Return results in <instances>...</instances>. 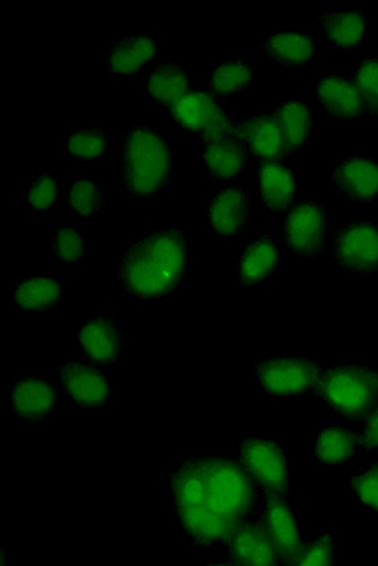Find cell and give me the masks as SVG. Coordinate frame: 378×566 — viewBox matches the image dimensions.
Instances as JSON below:
<instances>
[{"mask_svg": "<svg viewBox=\"0 0 378 566\" xmlns=\"http://www.w3.org/2000/svg\"><path fill=\"white\" fill-rule=\"evenodd\" d=\"M191 76L183 65L174 61L159 62L146 78V94L160 106L170 109L175 103L187 96Z\"/></svg>", "mask_w": 378, "mask_h": 566, "instance_id": "25", "label": "cell"}, {"mask_svg": "<svg viewBox=\"0 0 378 566\" xmlns=\"http://www.w3.org/2000/svg\"><path fill=\"white\" fill-rule=\"evenodd\" d=\"M202 160L217 180L240 177L250 164L251 151L241 130V122L229 114L216 128L199 136Z\"/></svg>", "mask_w": 378, "mask_h": 566, "instance_id": "7", "label": "cell"}, {"mask_svg": "<svg viewBox=\"0 0 378 566\" xmlns=\"http://www.w3.org/2000/svg\"><path fill=\"white\" fill-rule=\"evenodd\" d=\"M229 558L233 565H276L279 551L261 518L244 522L227 539Z\"/></svg>", "mask_w": 378, "mask_h": 566, "instance_id": "14", "label": "cell"}, {"mask_svg": "<svg viewBox=\"0 0 378 566\" xmlns=\"http://www.w3.org/2000/svg\"><path fill=\"white\" fill-rule=\"evenodd\" d=\"M261 520L279 551L280 564L296 565L304 543L290 506L288 495H267L262 506Z\"/></svg>", "mask_w": 378, "mask_h": 566, "instance_id": "13", "label": "cell"}, {"mask_svg": "<svg viewBox=\"0 0 378 566\" xmlns=\"http://www.w3.org/2000/svg\"><path fill=\"white\" fill-rule=\"evenodd\" d=\"M65 146L76 159L96 160L111 148V135L103 128H78L66 135Z\"/></svg>", "mask_w": 378, "mask_h": 566, "instance_id": "31", "label": "cell"}, {"mask_svg": "<svg viewBox=\"0 0 378 566\" xmlns=\"http://www.w3.org/2000/svg\"><path fill=\"white\" fill-rule=\"evenodd\" d=\"M285 244L294 254L318 258L327 250L332 237L330 212L318 199L294 202L283 220Z\"/></svg>", "mask_w": 378, "mask_h": 566, "instance_id": "6", "label": "cell"}, {"mask_svg": "<svg viewBox=\"0 0 378 566\" xmlns=\"http://www.w3.org/2000/svg\"><path fill=\"white\" fill-rule=\"evenodd\" d=\"M170 489L177 522L199 547L227 543L240 524L261 512L258 482L230 458L185 457L171 471Z\"/></svg>", "mask_w": 378, "mask_h": 566, "instance_id": "1", "label": "cell"}, {"mask_svg": "<svg viewBox=\"0 0 378 566\" xmlns=\"http://www.w3.org/2000/svg\"><path fill=\"white\" fill-rule=\"evenodd\" d=\"M78 342L84 356L93 365L103 366V368L115 365L124 352V335L120 327L105 314L90 317L80 327Z\"/></svg>", "mask_w": 378, "mask_h": 566, "instance_id": "15", "label": "cell"}, {"mask_svg": "<svg viewBox=\"0 0 378 566\" xmlns=\"http://www.w3.org/2000/svg\"><path fill=\"white\" fill-rule=\"evenodd\" d=\"M251 156L262 163H283L292 156L285 133L272 114H258L241 122Z\"/></svg>", "mask_w": 378, "mask_h": 566, "instance_id": "19", "label": "cell"}, {"mask_svg": "<svg viewBox=\"0 0 378 566\" xmlns=\"http://www.w3.org/2000/svg\"><path fill=\"white\" fill-rule=\"evenodd\" d=\"M61 197L57 177L52 172H42L31 181L27 191V201L31 211L44 212L52 211L57 206Z\"/></svg>", "mask_w": 378, "mask_h": 566, "instance_id": "34", "label": "cell"}, {"mask_svg": "<svg viewBox=\"0 0 378 566\" xmlns=\"http://www.w3.org/2000/svg\"><path fill=\"white\" fill-rule=\"evenodd\" d=\"M332 256L351 274H378V223L349 220L332 237Z\"/></svg>", "mask_w": 378, "mask_h": 566, "instance_id": "9", "label": "cell"}, {"mask_svg": "<svg viewBox=\"0 0 378 566\" xmlns=\"http://www.w3.org/2000/svg\"><path fill=\"white\" fill-rule=\"evenodd\" d=\"M174 157L166 138L156 128L136 124L126 133L120 154L122 187L129 197L153 198L167 187Z\"/></svg>", "mask_w": 378, "mask_h": 566, "instance_id": "3", "label": "cell"}, {"mask_svg": "<svg viewBox=\"0 0 378 566\" xmlns=\"http://www.w3.org/2000/svg\"><path fill=\"white\" fill-rule=\"evenodd\" d=\"M318 23L330 44L343 51L359 48L367 30V17L363 10H336L318 17Z\"/></svg>", "mask_w": 378, "mask_h": 566, "instance_id": "26", "label": "cell"}, {"mask_svg": "<svg viewBox=\"0 0 378 566\" xmlns=\"http://www.w3.org/2000/svg\"><path fill=\"white\" fill-rule=\"evenodd\" d=\"M353 494L370 512L378 513V461L366 471L351 474Z\"/></svg>", "mask_w": 378, "mask_h": 566, "instance_id": "35", "label": "cell"}, {"mask_svg": "<svg viewBox=\"0 0 378 566\" xmlns=\"http://www.w3.org/2000/svg\"><path fill=\"white\" fill-rule=\"evenodd\" d=\"M261 51L272 62L288 69H306L313 64L317 44L315 38L301 31H286L265 38Z\"/></svg>", "mask_w": 378, "mask_h": 566, "instance_id": "20", "label": "cell"}, {"mask_svg": "<svg viewBox=\"0 0 378 566\" xmlns=\"http://www.w3.org/2000/svg\"><path fill=\"white\" fill-rule=\"evenodd\" d=\"M283 254L280 251L279 243L271 237H261V239L252 240L238 264L240 271L241 285H258L259 282L267 279L269 275L275 274L282 268Z\"/></svg>", "mask_w": 378, "mask_h": 566, "instance_id": "24", "label": "cell"}, {"mask_svg": "<svg viewBox=\"0 0 378 566\" xmlns=\"http://www.w3.org/2000/svg\"><path fill=\"white\" fill-rule=\"evenodd\" d=\"M255 66L244 57L220 62L209 72V87L219 97L238 96L255 82Z\"/></svg>", "mask_w": 378, "mask_h": 566, "instance_id": "28", "label": "cell"}, {"mask_svg": "<svg viewBox=\"0 0 378 566\" xmlns=\"http://www.w3.org/2000/svg\"><path fill=\"white\" fill-rule=\"evenodd\" d=\"M168 111L175 124L199 136L216 128L230 114L220 103V97L210 91H189Z\"/></svg>", "mask_w": 378, "mask_h": 566, "instance_id": "16", "label": "cell"}, {"mask_svg": "<svg viewBox=\"0 0 378 566\" xmlns=\"http://www.w3.org/2000/svg\"><path fill=\"white\" fill-rule=\"evenodd\" d=\"M189 247L175 227L156 230L133 241L120 254L117 281L129 295L160 300L170 295L187 275Z\"/></svg>", "mask_w": 378, "mask_h": 566, "instance_id": "2", "label": "cell"}, {"mask_svg": "<svg viewBox=\"0 0 378 566\" xmlns=\"http://www.w3.org/2000/svg\"><path fill=\"white\" fill-rule=\"evenodd\" d=\"M10 401L21 422L40 426L57 411L61 392L48 377H23L13 384Z\"/></svg>", "mask_w": 378, "mask_h": 566, "instance_id": "11", "label": "cell"}, {"mask_svg": "<svg viewBox=\"0 0 378 566\" xmlns=\"http://www.w3.org/2000/svg\"><path fill=\"white\" fill-rule=\"evenodd\" d=\"M105 197L103 187L97 184L94 178L78 177L70 185L69 193H66V208L73 214L82 216V218H93L103 211Z\"/></svg>", "mask_w": 378, "mask_h": 566, "instance_id": "30", "label": "cell"}, {"mask_svg": "<svg viewBox=\"0 0 378 566\" xmlns=\"http://www.w3.org/2000/svg\"><path fill=\"white\" fill-rule=\"evenodd\" d=\"M353 83L359 91L367 117L378 118V57L363 59L355 70Z\"/></svg>", "mask_w": 378, "mask_h": 566, "instance_id": "33", "label": "cell"}, {"mask_svg": "<svg viewBox=\"0 0 378 566\" xmlns=\"http://www.w3.org/2000/svg\"><path fill=\"white\" fill-rule=\"evenodd\" d=\"M252 191L243 185H229L209 199V226L220 239L233 240L243 233L252 212Z\"/></svg>", "mask_w": 378, "mask_h": 566, "instance_id": "10", "label": "cell"}, {"mask_svg": "<svg viewBox=\"0 0 378 566\" xmlns=\"http://www.w3.org/2000/svg\"><path fill=\"white\" fill-rule=\"evenodd\" d=\"M271 114L285 133L286 143H288L290 153L293 156L306 145L311 133H313V111L304 99H290L273 107Z\"/></svg>", "mask_w": 378, "mask_h": 566, "instance_id": "27", "label": "cell"}, {"mask_svg": "<svg viewBox=\"0 0 378 566\" xmlns=\"http://www.w3.org/2000/svg\"><path fill=\"white\" fill-rule=\"evenodd\" d=\"M360 449L359 432L330 424L322 429L314 446V458L321 463L345 464Z\"/></svg>", "mask_w": 378, "mask_h": 566, "instance_id": "29", "label": "cell"}, {"mask_svg": "<svg viewBox=\"0 0 378 566\" xmlns=\"http://www.w3.org/2000/svg\"><path fill=\"white\" fill-rule=\"evenodd\" d=\"M315 99L328 117L343 124H351L366 114L355 83L343 75H325L318 80Z\"/></svg>", "mask_w": 378, "mask_h": 566, "instance_id": "18", "label": "cell"}, {"mask_svg": "<svg viewBox=\"0 0 378 566\" xmlns=\"http://www.w3.org/2000/svg\"><path fill=\"white\" fill-rule=\"evenodd\" d=\"M334 536L332 534H322L315 537L313 543L304 545L297 557L296 565L303 566H327L335 564Z\"/></svg>", "mask_w": 378, "mask_h": 566, "instance_id": "36", "label": "cell"}, {"mask_svg": "<svg viewBox=\"0 0 378 566\" xmlns=\"http://www.w3.org/2000/svg\"><path fill=\"white\" fill-rule=\"evenodd\" d=\"M159 54V43L150 33H132L112 44L107 62L117 75L138 73Z\"/></svg>", "mask_w": 378, "mask_h": 566, "instance_id": "21", "label": "cell"}, {"mask_svg": "<svg viewBox=\"0 0 378 566\" xmlns=\"http://www.w3.org/2000/svg\"><path fill=\"white\" fill-rule=\"evenodd\" d=\"M324 373L322 363L297 356H273L262 359L254 368L259 386L273 397L313 395Z\"/></svg>", "mask_w": 378, "mask_h": 566, "instance_id": "5", "label": "cell"}, {"mask_svg": "<svg viewBox=\"0 0 378 566\" xmlns=\"http://www.w3.org/2000/svg\"><path fill=\"white\" fill-rule=\"evenodd\" d=\"M259 190L265 208L275 214L288 211L296 195V175L285 163H262L258 169Z\"/></svg>", "mask_w": 378, "mask_h": 566, "instance_id": "22", "label": "cell"}, {"mask_svg": "<svg viewBox=\"0 0 378 566\" xmlns=\"http://www.w3.org/2000/svg\"><path fill=\"white\" fill-rule=\"evenodd\" d=\"M315 395L346 421H360L378 407V369L339 365L325 369Z\"/></svg>", "mask_w": 378, "mask_h": 566, "instance_id": "4", "label": "cell"}, {"mask_svg": "<svg viewBox=\"0 0 378 566\" xmlns=\"http://www.w3.org/2000/svg\"><path fill=\"white\" fill-rule=\"evenodd\" d=\"M336 190L357 205H369L378 198V163L363 157L339 160L332 169Z\"/></svg>", "mask_w": 378, "mask_h": 566, "instance_id": "17", "label": "cell"}, {"mask_svg": "<svg viewBox=\"0 0 378 566\" xmlns=\"http://www.w3.org/2000/svg\"><path fill=\"white\" fill-rule=\"evenodd\" d=\"M57 376L70 398L87 410L104 408L114 394L107 377L96 368V365L72 359L57 369Z\"/></svg>", "mask_w": 378, "mask_h": 566, "instance_id": "12", "label": "cell"}, {"mask_svg": "<svg viewBox=\"0 0 378 566\" xmlns=\"http://www.w3.org/2000/svg\"><path fill=\"white\" fill-rule=\"evenodd\" d=\"M65 286L51 275H33L20 279L13 289V303L28 313H48L62 305Z\"/></svg>", "mask_w": 378, "mask_h": 566, "instance_id": "23", "label": "cell"}, {"mask_svg": "<svg viewBox=\"0 0 378 566\" xmlns=\"http://www.w3.org/2000/svg\"><path fill=\"white\" fill-rule=\"evenodd\" d=\"M238 461L267 495H288V460L279 443L265 437H246L238 449Z\"/></svg>", "mask_w": 378, "mask_h": 566, "instance_id": "8", "label": "cell"}, {"mask_svg": "<svg viewBox=\"0 0 378 566\" xmlns=\"http://www.w3.org/2000/svg\"><path fill=\"white\" fill-rule=\"evenodd\" d=\"M86 250V240H84V237L76 227H59L54 235H52V256L61 265H73L82 261Z\"/></svg>", "mask_w": 378, "mask_h": 566, "instance_id": "32", "label": "cell"}, {"mask_svg": "<svg viewBox=\"0 0 378 566\" xmlns=\"http://www.w3.org/2000/svg\"><path fill=\"white\" fill-rule=\"evenodd\" d=\"M360 436V449L366 452L372 453L378 450V407L364 421L363 431Z\"/></svg>", "mask_w": 378, "mask_h": 566, "instance_id": "37", "label": "cell"}]
</instances>
